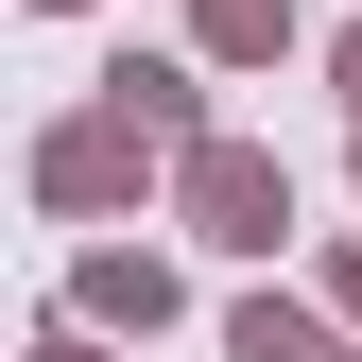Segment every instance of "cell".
I'll return each instance as SVG.
<instances>
[{"instance_id":"3957f363","label":"cell","mask_w":362,"mask_h":362,"mask_svg":"<svg viewBox=\"0 0 362 362\" xmlns=\"http://www.w3.org/2000/svg\"><path fill=\"white\" fill-rule=\"evenodd\" d=\"M173 310H190V276H173L156 242H86V259H69V328H104V345H156Z\"/></svg>"},{"instance_id":"277c9868","label":"cell","mask_w":362,"mask_h":362,"mask_svg":"<svg viewBox=\"0 0 362 362\" xmlns=\"http://www.w3.org/2000/svg\"><path fill=\"white\" fill-rule=\"evenodd\" d=\"M104 104L139 121L156 156H207L224 139V121H207V52H139V35H121V52H104Z\"/></svg>"},{"instance_id":"8fae6325","label":"cell","mask_w":362,"mask_h":362,"mask_svg":"<svg viewBox=\"0 0 362 362\" xmlns=\"http://www.w3.org/2000/svg\"><path fill=\"white\" fill-rule=\"evenodd\" d=\"M35 18H86V0H35Z\"/></svg>"},{"instance_id":"5b68a950","label":"cell","mask_w":362,"mask_h":362,"mask_svg":"<svg viewBox=\"0 0 362 362\" xmlns=\"http://www.w3.org/2000/svg\"><path fill=\"white\" fill-rule=\"evenodd\" d=\"M224 362H345V310H328V293H276V276H259L242 310H224Z\"/></svg>"},{"instance_id":"ba28073f","label":"cell","mask_w":362,"mask_h":362,"mask_svg":"<svg viewBox=\"0 0 362 362\" xmlns=\"http://www.w3.org/2000/svg\"><path fill=\"white\" fill-rule=\"evenodd\" d=\"M328 310H345V345H362V242H328Z\"/></svg>"},{"instance_id":"52a82bcc","label":"cell","mask_w":362,"mask_h":362,"mask_svg":"<svg viewBox=\"0 0 362 362\" xmlns=\"http://www.w3.org/2000/svg\"><path fill=\"white\" fill-rule=\"evenodd\" d=\"M35 362H121L104 328H69V310H52V328H35Z\"/></svg>"},{"instance_id":"6da1fadb","label":"cell","mask_w":362,"mask_h":362,"mask_svg":"<svg viewBox=\"0 0 362 362\" xmlns=\"http://www.w3.org/2000/svg\"><path fill=\"white\" fill-rule=\"evenodd\" d=\"M139 190L173 207V156H156L121 104H69V121H35V207H52V224H121Z\"/></svg>"},{"instance_id":"8992f818","label":"cell","mask_w":362,"mask_h":362,"mask_svg":"<svg viewBox=\"0 0 362 362\" xmlns=\"http://www.w3.org/2000/svg\"><path fill=\"white\" fill-rule=\"evenodd\" d=\"M293 35H310L293 0H190V52H207V69H276Z\"/></svg>"},{"instance_id":"9c48e42d","label":"cell","mask_w":362,"mask_h":362,"mask_svg":"<svg viewBox=\"0 0 362 362\" xmlns=\"http://www.w3.org/2000/svg\"><path fill=\"white\" fill-rule=\"evenodd\" d=\"M328 86H345V121H362V18H345V35H328Z\"/></svg>"},{"instance_id":"7a4b0ae2","label":"cell","mask_w":362,"mask_h":362,"mask_svg":"<svg viewBox=\"0 0 362 362\" xmlns=\"http://www.w3.org/2000/svg\"><path fill=\"white\" fill-rule=\"evenodd\" d=\"M173 224H190L207 259H276V242H293V173H276V139H207V156H173Z\"/></svg>"},{"instance_id":"30bf717a","label":"cell","mask_w":362,"mask_h":362,"mask_svg":"<svg viewBox=\"0 0 362 362\" xmlns=\"http://www.w3.org/2000/svg\"><path fill=\"white\" fill-rule=\"evenodd\" d=\"M345 190H362V121H345Z\"/></svg>"}]
</instances>
